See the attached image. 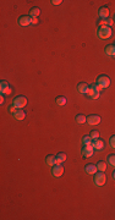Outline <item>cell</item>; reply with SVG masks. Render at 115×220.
Here are the masks:
<instances>
[{
  "label": "cell",
  "mask_w": 115,
  "mask_h": 220,
  "mask_svg": "<svg viewBox=\"0 0 115 220\" xmlns=\"http://www.w3.org/2000/svg\"><path fill=\"white\" fill-rule=\"evenodd\" d=\"M61 3H63L61 0H53V1H52V4H53V5H60Z\"/></svg>",
  "instance_id": "f546056e"
},
{
  "label": "cell",
  "mask_w": 115,
  "mask_h": 220,
  "mask_svg": "<svg viewBox=\"0 0 115 220\" xmlns=\"http://www.w3.org/2000/svg\"><path fill=\"white\" fill-rule=\"evenodd\" d=\"M97 85L102 89L108 88L110 86V77L107 76V75H100V76L97 78Z\"/></svg>",
  "instance_id": "3957f363"
},
{
  "label": "cell",
  "mask_w": 115,
  "mask_h": 220,
  "mask_svg": "<svg viewBox=\"0 0 115 220\" xmlns=\"http://www.w3.org/2000/svg\"><path fill=\"white\" fill-rule=\"evenodd\" d=\"M66 154L65 153H58L56 155H55V164H61V163H64L65 160H66Z\"/></svg>",
  "instance_id": "e0dca14e"
},
{
  "label": "cell",
  "mask_w": 115,
  "mask_h": 220,
  "mask_svg": "<svg viewBox=\"0 0 115 220\" xmlns=\"http://www.w3.org/2000/svg\"><path fill=\"white\" fill-rule=\"evenodd\" d=\"M100 116H98V115H90V116H87V123L88 125H91V126H94V125H98V123L100 122Z\"/></svg>",
  "instance_id": "30bf717a"
},
{
  "label": "cell",
  "mask_w": 115,
  "mask_h": 220,
  "mask_svg": "<svg viewBox=\"0 0 115 220\" xmlns=\"http://www.w3.org/2000/svg\"><path fill=\"white\" fill-rule=\"evenodd\" d=\"M111 175H113V178H114V180H115V170L113 171V174H111Z\"/></svg>",
  "instance_id": "d6a6232c"
},
{
  "label": "cell",
  "mask_w": 115,
  "mask_h": 220,
  "mask_svg": "<svg viewBox=\"0 0 115 220\" xmlns=\"http://www.w3.org/2000/svg\"><path fill=\"white\" fill-rule=\"evenodd\" d=\"M109 144H110V147L115 149V135L110 137V140H109Z\"/></svg>",
  "instance_id": "484cf974"
},
{
  "label": "cell",
  "mask_w": 115,
  "mask_h": 220,
  "mask_svg": "<svg viewBox=\"0 0 115 220\" xmlns=\"http://www.w3.org/2000/svg\"><path fill=\"white\" fill-rule=\"evenodd\" d=\"M38 23H39L38 17H32V25H38Z\"/></svg>",
  "instance_id": "f1b7e54d"
},
{
  "label": "cell",
  "mask_w": 115,
  "mask_h": 220,
  "mask_svg": "<svg viewBox=\"0 0 115 220\" xmlns=\"http://www.w3.org/2000/svg\"><path fill=\"white\" fill-rule=\"evenodd\" d=\"M113 34V31L110 27L108 26H99V28L97 31V36L99 39H109Z\"/></svg>",
  "instance_id": "6da1fadb"
},
{
  "label": "cell",
  "mask_w": 115,
  "mask_h": 220,
  "mask_svg": "<svg viewBox=\"0 0 115 220\" xmlns=\"http://www.w3.org/2000/svg\"><path fill=\"white\" fill-rule=\"evenodd\" d=\"M97 168H98V170L99 171H105V169H107V163L105 161H98L97 163Z\"/></svg>",
  "instance_id": "603a6c76"
},
{
  "label": "cell",
  "mask_w": 115,
  "mask_h": 220,
  "mask_svg": "<svg viewBox=\"0 0 115 220\" xmlns=\"http://www.w3.org/2000/svg\"><path fill=\"white\" fill-rule=\"evenodd\" d=\"M97 170H98V168H97V165H94V164H87L85 166V171L90 175H94L97 173Z\"/></svg>",
  "instance_id": "8fae6325"
},
{
  "label": "cell",
  "mask_w": 115,
  "mask_h": 220,
  "mask_svg": "<svg viewBox=\"0 0 115 220\" xmlns=\"http://www.w3.org/2000/svg\"><path fill=\"white\" fill-rule=\"evenodd\" d=\"M55 103H56V105H59V106H64L66 103H67V99H66V97L59 95V97L55 98Z\"/></svg>",
  "instance_id": "d6986e66"
},
{
  "label": "cell",
  "mask_w": 115,
  "mask_h": 220,
  "mask_svg": "<svg viewBox=\"0 0 115 220\" xmlns=\"http://www.w3.org/2000/svg\"><path fill=\"white\" fill-rule=\"evenodd\" d=\"M40 13V9L39 8H32L30 10V16L31 17H38Z\"/></svg>",
  "instance_id": "44dd1931"
},
{
  "label": "cell",
  "mask_w": 115,
  "mask_h": 220,
  "mask_svg": "<svg viewBox=\"0 0 115 220\" xmlns=\"http://www.w3.org/2000/svg\"><path fill=\"white\" fill-rule=\"evenodd\" d=\"M108 164H110L113 168H115V154L108 155Z\"/></svg>",
  "instance_id": "cb8c5ba5"
},
{
  "label": "cell",
  "mask_w": 115,
  "mask_h": 220,
  "mask_svg": "<svg viewBox=\"0 0 115 220\" xmlns=\"http://www.w3.org/2000/svg\"><path fill=\"white\" fill-rule=\"evenodd\" d=\"M0 91H1V94H11V92H12V89H11V87H10V85L8 83V81H1L0 82Z\"/></svg>",
  "instance_id": "ba28073f"
},
{
  "label": "cell",
  "mask_w": 115,
  "mask_h": 220,
  "mask_svg": "<svg viewBox=\"0 0 115 220\" xmlns=\"http://www.w3.org/2000/svg\"><path fill=\"white\" fill-rule=\"evenodd\" d=\"M98 12H99L100 18H108V17H109V9H108L107 6H102Z\"/></svg>",
  "instance_id": "2e32d148"
},
{
  "label": "cell",
  "mask_w": 115,
  "mask_h": 220,
  "mask_svg": "<svg viewBox=\"0 0 115 220\" xmlns=\"http://www.w3.org/2000/svg\"><path fill=\"white\" fill-rule=\"evenodd\" d=\"M88 88L90 86L86 83V82H80V83L77 85V91L80 93H82V94H87V91H88Z\"/></svg>",
  "instance_id": "4fadbf2b"
},
{
  "label": "cell",
  "mask_w": 115,
  "mask_h": 220,
  "mask_svg": "<svg viewBox=\"0 0 115 220\" xmlns=\"http://www.w3.org/2000/svg\"><path fill=\"white\" fill-rule=\"evenodd\" d=\"M9 111H10V113H11V114L13 115V114H15V113L17 111V108H16L15 105H11V106L9 108Z\"/></svg>",
  "instance_id": "83f0119b"
},
{
  "label": "cell",
  "mask_w": 115,
  "mask_h": 220,
  "mask_svg": "<svg viewBox=\"0 0 115 220\" xmlns=\"http://www.w3.org/2000/svg\"><path fill=\"white\" fill-rule=\"evenodd\" d=\"M93 182L96 186H103L107 182V176L104 174V171H99V173L94 174V178H93Z\"/></svg>",
  "instance_id": "7a4b0ae2"
},
{
  "label": "cell",
  "mask_w": 115,
  "mask_h": 220,
  "mask_svg": "<svg viewBox=\"0 0 115 220\" xmlns=\"http://www.w3.org/2000/svg\"><path fill=\"white\" fill-rule=\"evenodd\" d=\"M17 22H18L20 26H22V27L30 26V25H32V17L31 16H27V15H22V16L18 17Z\"/></svg>",
  "instance_id": "52a82bcc"
},
{
  "label": "cell",
  "mask_w": 115,
  "mask_h": 220,
  "mask_svg": "<svg viewBox=\"0 0 115 220\" xmlns=\"http://www.w3.org/2000/svg\"><path fill=\"white\" fill-rule=\"evenodd\" d=\"M13 118H15V120H17V121H21L26 118V113L22 109H17V111L13 114Z\"/></svg>",
  "instance_id": "5bb4252c"
},
{
  "label": "cell",
  "mask_w": 115,
  "mask_h": 220,
  "mask_svg": "<svg viewBox=\"0 0 115 220\" xmlns=\"http://www.w3.org/2000/svg\"><path fill=\"white\" fill-rule=\"evenodd\" d=\"M12 105H15L17 109H23L27 105V98L23 97V95H17L12 100Z\"/></svg>",
  "instance_id": "277c9868"
},
{
  "label": "cell",
  "mask_w": 115,
  "mask_h": 220,
  "mask_svg": "<svg viewBox=\"0 0 115 220\" xmlns=\"http://www.w3.org/2000/svg\"><path fill=\"white\" fill-rule=\"evenodd\" d=\"M92 142H93V138L90 136V135H86V136H83V138H82V143H83V146L85 144H92Z\"/></svg>",
  "instance_id": "7402d4cb"
},
{
  "label": "cell",
  "mask_w": 115,
  "mask_h": 220,
  "mask_svg": "<svg viewBox=\"0 0 115 220\" xmlns=\"http://www.w3.org/2000/svg\"><path fill=\"white\" fill-rule=\"evenodd\" d=\"M100 91H102V88H100L97 83H93V85H91L90 86V88H88V91H87V95H88L90 98H92L94 94L96 93H99Z\"/></svg>",
  "instance_id": "9c48e42d"
},
{
  "label": "cell",
  "mask_w": 115,
  "mask_h": 220,
  "mask_svg": "<svg viewBox=\"0 0 115 220\" xmlns=\"http://www.w3.org/2000/svg\"><path fill=\"white\" fill-rule=\"evenodd\" d=\"M99 26H108V18H102V20H100Z\"/></svg>",
  "instance_id": "4316f807"
},
{
  "label": "cell",
  "mask_w": 115,
  "mask_h": 220,
  "mask_svg": "<svg viewBox=\"0 0 115 220\" xmlns=\"http://www.w3.org/2000/svg\"><path fill=\"white\" fill-rule=\"evenodd\" d=\"M90 136L92 137L93 140H98V138H99V132H98V131H96V130H93V131L90 133Z\"/></svg>",
  "instance_id": "d4e9b609"
},
{
  "label": "cell",
  "mask_w": 115,
  "mask_h": 220,
  "mask_svg": "<svg viewBox=\"0 0 115 220\" xmlns=\"http://www.w3.org/2000/svg\"><path fill=\"white\" fill-rule=\"evenodd\" d=\"M82 155L85 157V158H91L92 155H93V153H94V148L92 147V144H85V146L82 147Z\"/></svg>",
  "instance_id": "5b68a950"
},
{
  "label": "cell",
  "mask_w": 115,
  "mask_h": 220,
  "mask_svg": "<svg viewBox=\"0 0 115 220\" xmlns=\"http://www.w3.org/2000/svg\"><path fill=\"white\" fill-rule=\"evenodd\" d=\"M75 120H76L77 123H85L87 121V118H86L85 115H82V114H77L75 116Z\"/></svg>",
  "instance_id": "ffe728a7"
},
{
  "label": "cell",
  "mask_w": 115,
  "mask_h": 220,
  "mask_svg": "<svg viewBox=\"0 0 115 220\" xmlns=\"http://www.w3.org/2000/svg\"><path fill=\"white\" fill-rule=\"evenodd\" d=\"M104 51L107 55H109V56H114L115 58V47L114 44H109L104 48Z\"/></svg>",
  "instance_id": "9a60e30c"
},
{
  "label": "cell",
  "mask_w": 115,
  "mask_h": 220,
  "mask_svg": "<svg viewBox=\"0 0 115 220\" xmlns=\"http://www.w3.org/2000/svg\"><path fill=\"white\" fill-rule=\"evenodd\" d=\"M97 98H99V93H96V94H94L93 97H92V99H97Z\"/></svg>",
  "instance_id": "1f68e13d"
},
{
  "label": "cell",
  "mask_w": 115,
  "mask_h": 220,
  "mask_svg": "<svg viewBox=\"0 0 115 220\" xmlns=\"http://www.w3.org/2000/svg\"><path fill=\"white\" fill-rule=\"evenodd\" d=\"M113 20H114V21H115V15H114V18H113Z\"/></svg>",
  "instance_id": "836d02e7"
},
{
  "label": "cell",
  "mask_w": 115,
  "mask_h": 220,
  "mask_svg": "<svg viewBox=\"0 0 115 220\" xmlns=\"http://www.w3.org/2000/svg\"><path fill=\"white\" fill-rule=\"evenodd\" d=\"M64 174V168H63V165L61 164H55L53 166V169H52V175L54 176V177H60Z\"/></svg>",
  "instance_id": "8992f818"
},
{
  "label": "cell",
  "mask_w": 115,
  "mask_h": 220,
  "mask_svg": "<svg viewBox=\"0 0 115 220\" xmlns=\"http://www.w3.org/2000/svg\"><path fill=\"white\" fill-rule=\"evenodd\" d=\"M92 147L94 148V150H102L104 148V142L102 140H93L92 142Z\"/></svg>",
  "instance_id": "7c38bea8"
},
{
  "label": "cell",
  "mask_w": 115,
  "mask_h": 220,
  "mask_svg": "<svg viewBox=\"0 0 115 220\" xmlns=\"http://www.w3.org/2000/svg\"><path fill=\"white\" fill-rule=\"evenodd\" d=\"M45 164L47 165H49V166H54V165H55V155H47L45 157Z\"/></svg>",
  "instance_id": "ac0fdd59"
},
{
  "label": "cell",
  "mask_w": 115,
  "mask_h": 220,
  "mask_svg": "<svg viewBox=\"0 0 115 220\" xmlns=\"http://www.w3.org/2000/svg\"><path fill=\"white\" fill-rule=\"evenodd\" d=\"M5 94H1V97H0V104H4V102H5V97H4Z\"/></svg>",
  "instance_id": "4dcf8cb0"
},
{
  "label": "cell",
  "mask_w": 115,
  "mask_h": 220,
  "mask_svg": "<svg viewBox=\"0 0 115 220\" xmlns=\"http://www.w3.org/2000/svg\"><path fill=\"white\" fill-rule=\"evenodd\" d=\"M114 47H115V42H114Z\"/></svg>",
  "instance_id": "e575fe53"
}]
</instances>
